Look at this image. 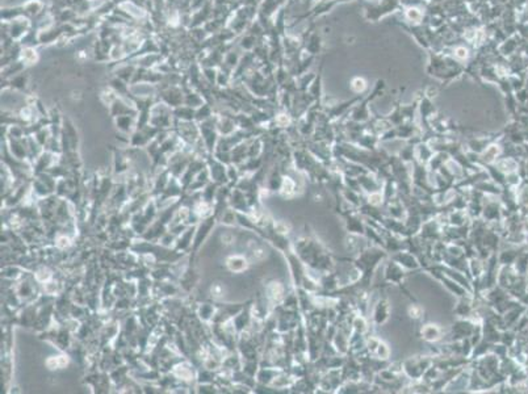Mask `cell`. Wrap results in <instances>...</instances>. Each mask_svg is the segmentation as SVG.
I'll list each match as a JSON object with an SVG mask.
<instances>
[{
	"label": "cell",
	"instance_id": "6da1fadb",
	"mask_svg": "<svg viewBox=\"0 0 528 394\" xmlns=\"http://www.w3.org/2000/svg\"><path fill=\"white\" fill-rule=\"evenodd\" d=\"M406 16H408L409 20L415 21V23L420 21V19H422V13H420L419 9H417V8L408 9V12H406Z\"/></svg>",
	"mask_w": 528,
	"mask_h": 394
},
{
	"label": "cell",
	"instance_id": "7a4b0ae2",
	"mask_svg": "<svg viewBox=\"0 0 528 394\" xmlns=\"http://www.w3.org/2000/svg\"><path fill=\"white\" fill-rule=\"evenodd\" d=\"M365 87H367V83H365V80L361 79V78H356L354 82H352V88H354V91L356 92H361L365 89Z\"/></svg>",
	"mask_w": 528,
	"mask_h": 394
},
{
	"label": "cell",
	"instance_id": "3957f363",
	"mask_svg": "<svg viewBox=\"0 0 528 394\" xmlns=\"http://www.w3.org/2000/svg\"><path fill=\"white\" fill-rule=\"evenodd\" d=\"M456 56L460 59H465L468 57V50L465 47H459L457 50H456Z\"/></svg>",
	"mask_w": 528,
	"mask_h": 394
}]
</instances>
